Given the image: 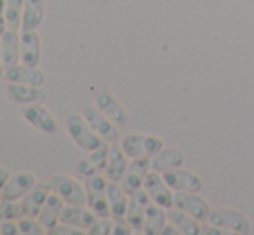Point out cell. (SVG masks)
<instances>
[{
    "label": "cell",
    "mask_w": 254,
    "mask_h": 235,
    "mask_svg": "<svg viewBox=\"0 0 254 235\" xmlns=\"http://www.w3.org/2000/svg\"><path fill=\"white\" fill-rule=\"evenodd\" d=\"M168 215H164L163 208L157 206L156 202H151L145 209V222H144V232L145 234H159L164 229V220Z\"/></svg>",
    "instance_id": "26"
},
{
    "label": "cell",
    "mask_w": 254,
    "mask_h": 235,
    "mask_svg": "<svg viewBox=\"0 0 254 235\" xmlns=\"http://www.w3.org/2000/svg\"><path fill=\"white\" fill-rule=\"evenodd\" d=\"M17 225H19V234H23V235L47 234V229L38 222V218H31V216H23L21 220H17Z\"/></svg>",
    "instance_id": "28"
},
{
    "label": "cell",
    "mask_w": 254,
    "mask_h": 235,
    "mask_svg": "<svg viewBox=\"0 0 254 235\" xmlns=\"http://www.w3.org/2000/svg\"><path fill=\"white\" fill-rule=\"evenodd\" d=\"M109 149H111V145L102 144L101 147H97L95 151L88 152V158L92 159V163H94L95 168H97L99 172H104V170H106L107 159H109Z\"/></svg>",
    "instance_id": "29"
},
{
    "label": "cell",
    "mask_w": 254,
    "mask_h": 235,
    "mask_svg": "<svg viewBox=\"0 0 254 235\" xmlns=\"http://www.w3.org/2000/svg\"><path fill=\"white\" fill-rule=\"evenodd\" d=\"M3 95L10 104L19 106V108L45 102L47 99V92L44 90V87H30V85L21 83H7L3 88Z\"/></svg>",
    "instance_id": "4"
},
{
    "label": "cell",
    "mask_w": 254,
    "mask_h": 235,
    "mask_svg": "<svg viewBox=\"0 0 254 235\" xmlns=\"http://www.w3.org/2000/svg\"><path fill=\"white\" fill-rule=\"evenodd\" d=\"M64 206H66V202H64L57 194H54V192L47 197L45 204L42 206L37 218H38V222L47 229V234H49V230L54 229V227L61 222V213H63Z\"/></svg>",
    "instance_id": "19"
},
{
    "label": "cell",
    "mask_w": 254,
    "mask_h": 235,
    "mask_svg": "<svg viewBox=\"0 0 254 235\" xmlns=\"http://www.w3.org/2000/svg\"><path fill=\"white\" fill-rule=\"evenodd\" d=\"M144 190L149 194L152 202H156L161 208H171L175 201V195L171 194V187L164 181L161 173L149 172L144 181Z\"/></svg>",
    "instance_id": "7"
},
{
    "label": "cell",
    "mask_w": 254,
    "mask_h": 235,
    "mask_svg": "<svg viewBox=\"0 0 254 235\" xmlns=\"http://www.w3.org/2000/svg\"><path fill=\"white\" fill-rule=\"evenodd\" d=\"M45 0H24L21 30H38L45 19Z\"/></svg>",
    "instance_id": "22"
},
{
    "label": "cell",
    "mask_w": 254,
    "mask_h": 235,
    "mask_svg": "<svg viewBox=\"0 0 254 235\" xmlns=\"http://www.w3.org/2000/svg\"><path fill=\"white\" fill-rule=\"evenodd\" d=\"M23 10H24V0H5V19L9 30L21 31Z\"/></svg>",
    "instance_id": "27"
},
{
    "label": "cell",
    "mask_w": 254,
    "mask_h": 235,
    "mask_svg": "<svg viewBox=\"0 0 254 235\" xmlns=\"http://www.w3.org/2000/svg\"><path fill=\"white\" fill-rule=\"evenodd\" d=\"M95 106L106 115L109 119H113L118 126H125L128 123V113L125 111V108L121 106V102H118V99L111 94L107 88H101L95 97Z\"/></svg>",
    "instance_id": "13"
},
{
    "label": "cell",
    "mask_w": 254,
    "mask_h": 235,
    "mask_svg": "<svg viewBox=\"0 0 254 235\" xmlns=\"http://www.w3.org/2000/svg\"><path fill=\"white\" fill-rule=\"evenodd\" d=\"M107 199H109L111 206V216L116 222L118 220H125L128 202H130V195L125 192V188L121 187L120 181H109V185H107Z\"/></svg>",
    "instance_id": "20"
},
{
    "label": "cell",
    "mask_w": 254,
    "mask_h": 235,
    "mask_svg": "<svg viewBox=\"0 0 254 235\" xmlns=\"http://www.w3.org/2000/svg\"><path fill=\"white\" fill-rule=\"evenodd\" d=\"M66 133L69 135L73 144L85 152L95 151V149L104 144V140L95 133L94 128L88 124L85 116L78 115V113H71L66 118Z\"/></svg>",
    "instance_id": "1"
},
{
    "label": "cell",
    "mask_w": 254,
    "mask_h": 235,
    "mask_svg": "<svg viewBox=\"0 0 254 235\" xmlns=\"http://www.w3.org/2000/svg\"><path fill=\"white\" fill-rule=\"evenodd\" d=\"M37 176L31 172H16L9 176L2 192L3 201H21L30 192V188L37 183Z\"/></svg>",
    "instance_id": "10"
},
{
    "label": "cell",
    "mask_w": 254,
    "mask_h": 235,
    "mask_svg": "<svg viewBox=\"0 0 254 235\" xmlns=\"http://www.w3.org/2000/svg\"><path fill=\"white\" fill-rule=\"evenodd\" d=\"M42 60V38L38 30H21V62L38 66Z\"/></svg>",
    "instance_id": "14"
},
{
    "label": "cell",
    "mask_w": 254,
    "mask_h": 235,
    "mask_svg": "<svg viewBox=\"0 0 254 235\" xmlns=\"http://www.w3.org/2000/svg\"><path fill=\"white\" fill-rule=\"evenodd\" d=\"M49 234H51V235H80V234H85V232H83V230H80V229H74V227L59 222L56 227H54V229L49 230Z\"/></svg>",
    "instance_id": "31"
},
{
    "label": "cell",
    "mask_w": 254,
    "mask_h": 235,
    "mask_svg": "<svg viewBox=\"0 0 254 235\" xmlns=\"http://www.w3.org/2000/svg\"><path fill=\"white\" fill-rule=\"evenodd\" d=\"M0 51L2 59L5 64V69L10 66H16L21 62V31L5 30V33L0 37Z\"/></svg>",
    "instance_id": "17"
},
{
    "label": "cell",
    "mask_w": 254,
    "mask_h": 235,
    "mask_svg": "<svg viewBox=\"0 0 254 235\" xmlns=\"http://www.w3.org/2000/svg\"><path fill=\"white\" fill-rule=\"evenodd\" d=\"M3 80L7 83H21V85H30V87H44L45 85V73L38 66H26V64L19 62L16 66H10L5 69V78Z\"/></svg>",
    "instance_id": "6"
},
{
    "label": "cell",
    "mask_w": 254,
    "mask_h": 235,
    "mask_svg": "<svg viewBox=\"0 0 254 235\" xmlns=\"http://www.w3.org/2000/svg\"><path fill=\"white\" fill-rule=\"evenodd\" d=\"M209 222L214 227H221V229H230L239 234H248L249 232V223L244 215L239 211H232V209H216L209 215Z\"/></svg>",
    "instance_id": "16"
},
{
    "label": "cell",
    "mask_w": 254,
    "mask_h": 235,
    "mask_svg": "<svg viewBox=\"0 0 254 235\" xmlns=\"http://www.w3.org/2000/svg\"><path fill=\"white\" fill-rule=\"evenodd\" d=\"M149 170H151V159H131V163L128 165L127 172H125V175L120 181L121 187L125 188V192L128 195H133L135 192H138L144 187Z\"/></svg>",
    "instance_id": "8"
},
{
    "label": "cell",
    "mask_w": 254,
    "mask_h": 235,
    "mask_svg": "<svg viewBox=\"0 0 254 235\" xmlns=\"http://www.w3.org/2000/svg\"><path fill=\"white\" fill-rule=\"evenodd\" d=\"M0 234L17 235L19 234V225H17L16 220H3V222H0Z\"/></svg>",
    "instance_id": "33"
},
{
    "label": "cell",
    "mask_w": 254,
    "mask_h": 235,
    "mask_svg": "<svg viewBox=\"0 0 254 235\" xmlns=\"http://www.w3.org/2000/svg\"><path fill=\"white\" fill-rule=\"evenodd\" d=\"M151 197L145 190H138L133 195H130V202H128L127 215L125 220L130 223V227L133 230H144V222H145V209L151 204Z\"/></svg>",
    "instance_id": "15"
},
{
    "label": "cell",
    "mask_w": 254,
    "mask_h": 235,
    "mask_svg": "<svg viewBox=\"0 0 254 235\" xmlns=\"http://www.w3.org/2000/svg\"><path fill=\"white\" fill-rule=\"evenodd\" d=\"M168 220L173 223V227H178V232H184V234H199V225H197V220L194 216H190L189 213L182 211V209H170L168 208Z\"/></svg>",
    "instance_id": "25"
},
{
    "label": "cell",
    "mask_w": 254,
    "mask_h": 235,
    "mask_svg": "<svg viewBox=\"0 0 254 235\" xmlns=\"http://www.w3.org/2000/svg\"><path fill=\"white\" fill-rule=\"evenodd\" d=\"M78 172H80L85 178H88V176L95 175V173H99V170L95 168V165L92 163L90 158H85V159H81V161L78 163Z\"/></svg>",
    "instance_id": "32"
},
{
    "label": "cell",
    "mask_w": 254,
    "mask_h": 235,
    "mask_svg": "<svg viewBox=\"0 0 254 235\" xmlns=\"http://www.w3.org/2000/svg\"><path fill=\"white\" fill-rule=\"evenodd\" d=\"M145 137L147 135H140V133H131L121 140V149L125 151V154L130 159H151L147 156V145H145Z\"/></svg>",
    "instance_id": "24"
},
{
    "label": "cell",
    "mask_w": 254,
    "mask_h": 235,
    "mask_svg": "<svg viewBox=\"0 0 254 235\" xmlns=\"http://www.w3.org/2000/svg\"><path fill=\"white\" fill-rule=\"evenodd\" d=\"M128 156L125 154V151L121 149V145L113 144L109 149V159H107V166H106V176L109 181H121L125 172L128 168Z\"/></svg>",
    "instance_id": "21"
},
{
    "label": "cell",
    "mask_w": 254,
    "mask_h": 235,
    "mask_svg": "<svg viewBox=\"0 0 254 235\" xmlns=\"http://www.w3.org/2000/svg\"><path fill=\"white\" fill-rule=\"evenodd\" d=\"M173 206L182 209V211L189 213L195 220H201V222L209 220L211 209L207 206V202L204 199L197 197V195H194L192 192H178V194H175Z\"/></svg>",
    "instance_id": "12"
},
{
    "label": "cell",
    "mask_w": 254,
    "mask_h": 235,
    "mask_svg": "<svg viewBox=\"0 0 254 235\" xmlns=\"http://www.w3.org/2000/svg\"><path fill=\"white\" fill-rule=\"evenodd\" d=\"M52 194L51 183L44 180H38L33 187L30 188L26 195L21 199V209H23V216H31V218H37L38 213H40L42 206L45 204L47 197Z\"/></svg>",
    "instance_id": "9"
},
{
    "label": "cell",
    "mask_w": 254,
    "mask_h": 235,
    "mask_svg": "<svg viewBox=\"0 0 254 235\" xmlns=\"http://www.w3.org/2000/svg\"><path fill=\"white\" fill-rule=\"evenodd\" d=\"M7 28V19H5V0H0V37L5 33Z\"/></svg>",
    "instance_id": "34"
},
{
    "label": "cell",
    "mask_w": 254,
    "mask_h": 235,
    "mask_svg": "<svg viewBox=\"0 0 254 235\" xmlns=\"http://www.w3.org/2000/svg\"><path fill=\"white\" fill-rule=\"evenodd\" d=\"M95 222H97V216L94 215V211L88 206L66 204L63 213H61V223H66V225L80 229L83 232H88Z\"/></svg>",
    "instance_id": "11"
},
{
    "label": "cell",
    "mask_w": 254,
    "mask_h": 235,
    "mask_svg": "<svg viewBox=\"0 0 254 235\" xmlns=\"http://www.w3.org/2000/svg\"><path fill=\"white\" fill-rule=\"evenodd\" d=\"M168 185L175 190L180 192H195L201 190V180L190 172H185V170H168V172L161 173Z\"/></svg>",
    "instance_id": "18"
},
{
    "label": "cell",
    "mask_w": 254,
    "mask_h": 235,
    "mask_svg": "<svg viewBox=\"0 0 254 235\" xmlns=\"http://www.w3.org/2000/svg\"><path fill=\"white\" fill-rule=\"evenodd\" d=\"M54 194H57L69 206H87V192L85 185L69 175H54L49 178Z\"/></svg>",
    "instance_id": "2"
},
{
    "label": "cell",
    "mask_w": 254,
    "mask_h": 235,
    "mask_svg": "<svg viewBox=\"0 0 254 235\" xmlns=\"http://www.w3.org/2000/svg\"><path fill=\"white\" fill-rule=\"evenodd\" d=\"M81 115L85 116V119L88 121V124L94 128V131L102 138L104 142L116 144L118 142V124L104 115L97 106H87Z\"/></svg>",
    "instance_id": "5"
},
{
    "label": "cell",
    "mask_w": 254,
    "mask_h": 235,
    "mask_svg": "<svg viewBox=\"0 0 254 235\" xmlns=\"http://www.w3.org/2000/svg\"><path fill=\"white\" fill-rule=\"evenodd\" d=\"M5 78V64H3V59H2V51H0V81Z\"/></svg>",
    "instance_id": "36"
},
{
    "label": "cell",
    "mask_w": 254,
    "mask_h": 235,
    "mask_svg": "<svg viewBox=\"0 0 254 235\" xmlns=\"http://www.w3.org/2000/svg\"><path fill=\"white\" fill-rule=\"evenodd\" d=\"M114 223L109 222V218H97V222L92 225V229L87 234H94V235H107L113 234Z\"/></svg>",
    "instance_id": "30"
},
{
    "label": "cell",
    "mask_w": 254,
    "mask_h": 235,
    "mask_svg": "<svg viewBox=\"0 0 254 235\" xmlns=\"http://www.w3.org/2000/svg\"><path fill=\"white\" fill-rule=\"evenodd\" d=\"M19 115L33 130L40 131L44 135H54L59 130V121H57L52 111L45 108L44 102L24 106V108H21Z\"/></svg>",
    "instance_id": "3"
},
{
    "label": "cell",
    "mask_w": 254,
    "mask_h": 235,
    "mask_svg": "<svg viewBox=\"0 0 254 235\" xmlns=\"http://www.w3.org/2000/svg\"><path fill=\"white\" fill-rule=\"evenodd\" d=\"M184 165V154L177 149H164L151 158V170L157 173H164L168 170L180 168Z\"/></svg>",
    "instance_id": "23"
},
{
    "label": "cell",
    "mask_w": 254,
    "mask_h": 235,
    "mask_svg": "<svg viewBox=\"0 0 254 235\" xmlns=\"http://www.w3.org/2000/svg\"><path fill=\"white\" fill-rule=\"evenodd\" d=\"M10 175H12V173H10L9 168H5V166H0V201H2L3 187H5V183H7V180H9Z\"/></svg>",
    "instance_id": "35"
}]
</instances>
